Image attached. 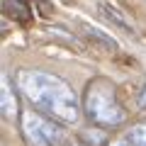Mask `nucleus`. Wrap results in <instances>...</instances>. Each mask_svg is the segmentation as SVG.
Returning a JSON list of instances; mask_svg holds the SVG:
<instances>
[{
  "instance_id": "f257e3e1",
  "label": "nucleus",
  "mask_w": 146,
  "mask_h": 146,
  "mask_svg": "<svg viewBox=\"0 0 146 146\" xmlns=\"http://www.w3.org/2000/svg\"><path fill=\"white\" fill-rule=\"evenodd\" d=\"M17 90L29 100V105L46 117L61 122L66 127L78 124L80 119V102L78 95L63 78L54 76L49 71L36 68H22L17 71Z\"/></svg>"
},
{
  "instance_id": "f03ea898",
  "label": "nucleus",
  "mask_w": 146,
  "mask_h": 146,
  "mask_svg": "<svg viewBox=\"0 0 146 146\" xmlns=\"http://www.w3.org/2000/svg\"><path fill=\"white\" fill-rule=\"evenodd\" d=\"M83 112L98 127H119L127 110L117 98V88L107 78H93L83 90Z\"/></svg>"
},
{
  "instance_id": "7ed1b4c3",
  "label": "nucleus",
  "mask_w": 146,
  "mask_h": 146,
  "mask_svg": "<svg viewBox=\"0 0 146 146\" xmlns=\"http://www.w3.org/2000/svg\"><path fill=\"white\" fill-rule=\"evenodd\" d=\"M22 131L34 146H68L61 122L46 117L44 112L25 110L22 112Z\"/></svg>"
},
{
  "instance_id": "20e7f679",
  "label": "nucleus",
  "mask_w": 146,
  "mask_h": 146,
  "mask_svg": "<svg viewBox=\"0 0 146 146\" xmlns=\"http://www.w3.org/2000/svg\"><path fill=\"white\" fill-rule=\"evenodd\" d=\"M98 12H100V15H102L107 22H112L115 27H119L122 32H127V34H131V36L136 34V32H134V27H131V22L124 17V12H119L115 5H110V3L100 0V3H98Z\"/></svg>"
},
{
  "instance_id": "39448f33",
  "label": "nucleus",
  "mask_w": 146,
  "mask_h": 146,
  "mask_svg": "<svg viewBox=\"0 0 146 146\" xmlns=\"http://www.w3.org/2000/svg\"><path fill=\"white\" fill-rule=\"evenodd\" d=\"M0 107H3V115L7 119H17V98L12 93V83L7 78H3V100H0Z\"/></svg>"
},
{
  "instance_id": "423d86ee",
  "label": "nucleus",
  "mask_w": 146,
  "mask_h": 146,
  "mask_svg": "<svg viewBox=\"0 0 146 146\" xmlns=\"http://www.w3.org/2000/svg\"><path fill=\"white\" fill-rule=\"evenodd\" d=\"M80 139L85 141L88 146H105L107 144V134L95 124V129H83L80 131Z\"/></svg>"
},
{
  "instance_id": "0eeeda50",
  "label": "nucleus",
  "mask_w": 146,
  "mask_h": 146,
  "mask_svg": "<svg viewBox=\"0 0 146 146\" xmlns=\"http://www.w3.org/2000/svg\"><path fill=\"white\" fill-rule=\"evenodd\" d=\"M5 12L12 15L15 20H29V12H27V3L25 0H5Z\"/></svg>"
},
{
  "instance_id": "6e6552de",
  "label": "nucleus",
  "mask_w": 146,
  "mask_h": 146,
  "mask_svg": "<svg viewBox=\"0 0 146 146\" xmlns=\"http://www.w3.org/2000/svg\"><path fill=\"white\" fill-rule=\"evenodd\" d=\"M127 141H129L131 146H146V122L131 127V129L127 131Z\"/></svg>"
},
{
  "instance_id": "1a4fd4ad",
  "label": "nucleus",
  "mask_w": 146,
  "mask_h": 146,
  "mask_svg": "<svg viewBox=\"0 0 146 146\" xmlns=\"http://www.w3.org/2000/svg\"><path fill=\"white\" fill-rule=\"evenodd\" d=\"M136 105H139V110H146V85L139 90V95H136Z\"/></svg>"
},
{
  "instance_id": "9d476101",
  "label": "nucleus",
  "mask_w": 146,
  "mask_h": 146,
  "mask_svg": "<svg viewBox=\"0 0 146 146\" xmlns=\"http://www.w3.org/2000/svg\"><path fill=\"white\" fill-rule=\"evenodd\" d=\"M68 146H88L83 139H76V141H68Z\"/></svg>"
},
{
  "instance_id": "9b49d317",
  "label": "nucleus",
  "mask_w": 146,
  "mask_h": 146,
  "mask_svg": "<svg viewBox=\"0 0 146 146\" xmlns=\"http://www.w3.org/2000/svg\"><path fill=\"white\" fill-rule=\"evenodd\" d=\"M110 146H131V144H129V141L124 139V141H112V144H110Z\"/></svg>"
}]
</instances>
